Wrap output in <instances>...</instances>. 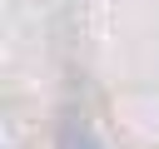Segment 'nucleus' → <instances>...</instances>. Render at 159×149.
<instances>
[{
    "instance_id": "nucleus-1",
    "label": "nucleus",
    "mask_w": 159,
    "mask_h": 149,
    "mask_svg": "<svg viewBox=\"0 0 159 149\" xmlns=\"http://www.w3.org/2000/svg\"><path fill=\"white\" fill-rule=\"evenodd\" d=\"M60 149H104V144H99V139H94L89 129H80V124H70V129L60 134Z\"/></svg>"
}]
</instances>
